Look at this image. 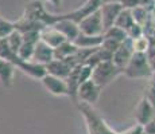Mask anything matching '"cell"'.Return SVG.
Masks as SVG:
<instances>
[{
	"label": "cell",
	"instance_id": "6da1fadb",
	"mask_svg": "<svg viewBox=\"0 0 155 134\" xmlns=\"http://www.w3.org/2000/svg\"><path fill=\"white\" fill-rule=\"evenodd\" d=\"M76 106L85 121V126H86V130H88V134H117L107 123L105 120L101 117L99 114V111L92 105H86V103L78 102V103H76Z\"/></svg>",
	"mask_w": 155,
	"mask_h": 134
},
{
	"label": "cell",
	"instance_id": "7a4b0ae2",
	"mask_svg": "<svg viewBox=\"0 0 155 134\" xmlns=\"http://www.w3.org/2000/svg\"><path fill=\"white\" fill-rule=\"evenodd\" d=\"M123 74L131 79H143L151 76L153 71L148 64L147 55L140 52H134L128 64L124 67Z\"/></svg>",
	"mask_w": 155,
	"mask_h": 134
},
{
	"label": "cell",
	"instance_id": "3957f363",
	"mask_svg": "<svg viewBox=\"0 0 155 134\" xmlns=\"http://www.w3.org/2000/svg\"><path fill=\"white\" fill-rule=\"evenodd\" d=\"M22 17L30 19L38 22L41 24L46 26H53L57 22V15L50 14L45 7V3L41 0H31L30 3L25 5V11H23Z\"/></svg>",
	"mask_w": 155,
	"mask_h": 134
},
{
	"label": "cell",
	"instance_id": "277c9868",
	"mask_svg": "<svg viewBox=\"0 0 155 134\" xmlns=\"http://www.w3.org/2000/svg\"><path fill=\"white\" fill-rule=\"evenodd\" d=\"M121 74H123V71L116 67L112 63V61H107V62H101V63L93 67L91 79L103 90L105 86H108L117 76H120Z\"/></svg>",
	"mask_w": 155,
	"mask_h": 134
},
{
	"label": "cell",
	"instance_id": "5b68a950",
	"mask_svg": "<svg viewBox=\"0 0 155 134\" xmlns=\"http://www.w3.org/2000/svg\"><path fill=\"white\" fill-rule=\"evenodd\" d=\"M101 94V89L92 79H88L85 82H82L78 86V90H77V102L76 103H86V105H92L99 101Z\"/></svg>",
	"mask_w": 155,
	"mask_h": 134
},
{
	"label": "cell",
	"instance_id": "8992f818",
	"mask_svg": "<svg viewBox=\"0 0 155 134\" xmlns=\"http://www.w3.org/2000/svg\"><path fill=\"white\" fill-rule=\"evenodd\" d=\"M80 30V34H85V35H103L104 32V26H103V20H101L99 10L94 11L93 14L88 15L86 17L77 23Z\"/></svg>",
	"mask_w": 155,
	"mask_h": 134
},
{
	"label": "cell",
	"instance_id": "52a82bcc",
	"mask_svg": "<svg viewBox=\"0 0 155 134\" xmlns=\"http://www.w3.org/2000/svg\"><path fill=\"white\" fill-rule=\"evenodd\" d=\"M103 4L101 0H85V3L82 5H80L78 8H76L71 12H66V14H61L59 17L61 19H69L73 20L74 23L81 22L84 17H86L88 15L93 14L94 11H97L100 8V5Z\"/></svg>",
	"mask_w": 155,
	"mask_h": 134
},
{
	"label": "cell",
	"instance_id": "ba28073f",
	"mask_svg": "<svg viewBox=\"0 0 155 134\" xmlns=\"http://www.w3.org/2000/svg\"><path fill=\"white\" fill-rule=\"evenodd\" d=\"M39 80L42 82L43 87L50 94L55 95V97H68L69 95V93H68V85L65 79L50 75V74H45Z\"/></svg>",
	"mask_w": 155,
	"mask_h": 134
},
{
	"label": "cell",
	"instance_id": "9c48e42d",
	"mask_svg": "<svg viewBox=\"0 0 155 134\" xmlns=\"http://www.w3.org/2000/svg\"><path fill=\"white\" fill-rule=\"evenodd\" d=\"M134 120L136 121V125L139 126H144L146 123H148L153 118L155 117V110L153 105L148 102V99L146 97H142L140 101L138 102V105L135 106L134 110Z\"/></svg>",
	"mask_w": 155,
	"mask_h": 134
},
{
	"label": "cell",
	"instance_id": "30bf717a",
	"mask_svg": "<svg viewBox=\"0 0 155 134\" xmlns=\"http://www.w3.org/2000/svg\"><path fill=\"white\" fill-rule=\"evenodd\" d=\"M123 10L120 5V3H103L99 8V12L103 20L104 30L109 28L115 24V20L117 17V15L120 14V11Z\"/></svg>",
	"mask_w": 155,
	"mask_h": 134
},
{
	"label": "cell",
	"instance_id": "8fae6325",
	"mask_svg": "<svg viewBox=\"0 0 155 134\" xmlns=\"http://www.w3.org/2000/svg\"><path fill=\"white\" fill-rule=\"evenodd\" d=\"M132 54H134V51H132V46H131V39L124 40L123 43L117 47V50L112 54V63L123 71L124 67H126L128 64V62H130Z\"/></svg>",
	"mask_w": 155,
	"mask_h": 134
},
{
	"label": "cell",
	"instance_id": "7c38bea8",
	"mask_svg": "<svg viewBox=\"0 0 155 134\" xmlns=\"http://www.w3.org/2000/svg\"><path fill=\"white\" fill-rule=\"evenodd\" d=\"M39 40H42L43 43H46L47 46L54 50L59 44L66 42V38H65L54 26H46L39 31Z\"/></svg>",
	"mask_w": 155,
	"mask_h": 134
},
{
	"label": "cell",
	"instance_id": "4fadbf2b",
	"mask_svg": "<svg viewBox=\"0 0 155 134\" xmlns=\"http://www.w3.org/2000/svg\"><path fill=\"white\" fill-rule=\"evenodd\" d=\"M53 26L69 42H73L80 35V30L77 23H74L73 20H69V19H61L59 15H57V22Z\"/></svg>",
	"mask_w": 155,
	"mask_h": 134
},
{
	"label": "cell",
	"instance_id": "5bb4252c",
	"mask_svg": "<svg viewBox=\"0 0 155 134\" xmlns=\"http://www.w3.org/2000/svg\"><path fill=\"white\" fill-rule=\"evenodd\" d=\"M54 59V52H53V48L49 47L46 43H43L42 40H39L37 44H35L34 48V54H32L31 62L38 64H42V66H46L49 62H51Z\"/></svg>",
	"mask_w": 155,
	"mask_h": 134
},
{
	"label": "cell",
	"instance_id": "9a60e30c",
	"mask_svg": "<svg viewBox=\"0 0 155 134\" xmlns=\"http://www.w3.org/2000/svg\"><path fill=\"white\" fill-rule=\"evenodd\" d=\"M45 68H46V74L58 76L61 79H66L71 71L70 64L66 61H61V59H53L45 66Z\"/></svg>",
	"mask_w": 155,
	"mask_h": 134
},
{
	"label": "cell",
	"instance_id": "2e32d148",
	"mask_svg": "<svg viewBox=\"0 0 155 134\" xmlns=\"http://www.w3.org/2000/svg\"><path fill=\"white\" fill-rule=\"evenodd\" d=\"M16 67L11 62L0 58V83L4 87H12Z\"/></svg>",
	"mask_w": 155,
	"mask_h": 134
},
{
	"label": "cell",
	"instance_id": "e0dca14e",
	"mask_svg": "<svg viewBox=\"0 0 155 134\" xmlns=\"http://www.w3.org/2000/svg\"><path fill=\"white\" fill-rule=\"evenodd\" d=\"M16 68L18 70H22L25 74H27L28 76H31V78H34V79H41L45 74H46L45 66L34 63V62H31V61H27V62L22 61Z\"/></svg>",
	"mask_w": 155,
	"mask_h": 134
},
{
	"label": "cell",
	"instance_id": "ac0fdd59",
	"mask_svg": "<svg viewBox=\"0 0 155 134\" xmlns=\"http://www.w3.org/2000/svg\"><path fill=\"white\" fill-rule=\"evenodd\" d=\"M103 42V35H85L80 34L73 43L76 44L78 48H97L101 46Z\"/></svg>",
	"mask_w": 155,
	"mask_h": 134
},
{
	"label": "cell",
	"instance_id": "d6986e66",
	"mask_svg": "<svg viewBox=\"0 0 155 134\" xmlns=\"http://www.w3.org/2000/svg\"><path fill=\"white\" fill-rule=\"evenodd\" d=\"M77 48H78V47H77L73 42H69V40L64 42L62 44H59L58 47H55V48L53 50V52H54V59H61V61H64V59L69 58L70 55H73Z\"/></svg>",
	"mask_w": 155,
	"mask_h": 134
},
{
	"label": "cell",
	"instance_id": "ffe728a7",
	"mask_svg": "<svg viewBox=\"0 0 155 134\" xmlns=\"http://www.w3.org/2000/svg\"><path fill=\"white\" fill-rule=\"evenodd\" d=\"M131 46H132L134 52L146 54L150 50V47L153 46V42H151V38H148L147 35H142V36L131 40Z\"/></svg>",
	"mask_w": 155,
	"mask_h": 134
},
{
	"label": "cell",
	"instance_id": "44dd1931",
	"mask_svg": "<svg viewBox=\"0 0 155 134\" xmlns=\"http://www.w3.org/2000/svg\"><path fill=\"white\" fill-rule=\"evenodd\" d=\"M134 19H132V14H131V10H121L120 14L117 15V17H116L115 20V24L116 27H119V28L124 30V31H127L128 28H130L131 26L134 24Z\"/></svg>",
	"mask_w": 155,
	"mask_h": 134
},
{
	"label": "cell",
	"instance_id": "7402d4cb",
	"mask_svg": "<svg viewBox=\"0 0 155 134\" xmlns=\"http://www.w3.org/2000/svg\"><path fill=\"white\" fill-rule=\"evenodd\" d=\"M103 38H108V39H113L116 42H119V43H123L124 40H127V34L124 30L119 28V27L116 26H112L109 27V28L104 30L103 32Z\"/></svg>",
	"mask_w": 155,
	"mask_h": 134
},
{
	"label": "cell",
	"instance_id": "603a6c76",
	"mask_svg": "<svg viewBox=\"0 0 155 134\" xmlns=\"http://www.w3.org/2000/svg\"><path fill=\"white\" fill-rule=\"evenodd\" d=\"M131 14H132L134 22L140 26H144L146 23H147L148 17H150V11H148V8L144 7V5H139V7L132 8Z\"/></svg>",
	"mask_w": 155,
	"mask_h": 134
},
{
	"label": "cell",
	"instance_id": "cb8c5ba5",
	"mask_svg": "<svg viewBox=\"0 0 155 134\" xmlns=\"http://www.w3.org/2000/svg\"><path fill=\"white\" fill-rule=\"evenodd\" d=\"M34 48H35V44L32 43H27V42H22L20 44L19 50H18L16 55L20 61H31L32 58V54H34Z\"/></svg>",
	"mask_w": 155,
	"mask_h": 134
},
{
	"label": "cell",
	"instance_id": "d4e9b609",
	"mask_svg": "<svg viewBox=\"0 0 155 134\" xmlns=\"http://www.w3.org/2000/svg\"><path fill=\"white\" fill-rule=\"evenodd\" d=\"M5 40H7V44L11 48V51L16 54L18 50H19V47H20V44H22V42H23L22 34H20L19 31H16V30H14V31L5 38Z\"/></svg>",
	"mask_w": 155,
	"mask_h": 134
},
{
	"label": "cell",
	"instance_id": "484cf974",
	"mask_svg": "<svg viewBox=\"0 0 155 134\" xmlns=\"http://www.w3.org/2000/svg\"><path fill=\"white\" fill-rule=\"evenodd\" d=\"M147 85H146L144 87V95L143 97H146L148 99V102L153 105L154 110H155V74H153L151 76H148L147 78Z\"/></svg>",
	"mask_w": 155,
	"mask_h": 134
},
{
	"label": "cell",
	"instance_id": "4316f807",
	"mask_svg": "<svg viewBox=\"0 0 155 134\" xmlns=\"http://www.w3.org/2000/svg\"><path fill=\"white\" fill-rule=\"evenodd\" d=\"M14 30H15L14 22H10V20L4 19V17H0V39L7 38Z\"/></svg>",
	"mask_w": 155,
	"mask_h": 134
},
{
	"label": "cell",
	"instance_id": "83f0119b",
	"mask_svg": "<svg viewBox=\"0 0 155 134\" xmlns=\"http://www.w3.org/2000/svg\"><path fill=\"white\" fill-rule=\"evenodd\" d=\"M120 5L124 10H132L135 7H139V5H144V7L148 8L151 0H120Z\"/></svg>",
	"mask_w": 155,
	"mask_h": 134
},
{
	"label": "cell",
	"instance_id": "f1b7e54d",
	"mask_svg": "<svg viewBox=\"0 0 155 134\" xmlns=\"http://www.w3.org/2000/svg\"><path fill=\"white\" fill-rule=\"evenodd\" d=\"M126 34H127V38H128V39L134 40V39H136V38H139V36H142V35H144V30H143V26L138 24V23H134V24L131 26L130 28H128L127 31H126Z\"/></svg>",
	"mask_w": 155,
	"mask_h": 134
},
{
	"label": "cell",
	"instance_id": "f546056e",
	"mask_svg": "<svg viewBox=\"0 0 155 134\" xmlns=\"http://www.w3.org/2000/svg\"><path fill=\"white\" fill-rule=\"evenodd\" d=\"M146 55H147V61L151 67V71H153V74H155V44L154 43L150 47V50L146 52Z\"/></svg>",
	"mask_w": 155,
	"mask_h": 134
},
{
	"label": "cell",
	"instance_id": "4dcf8cb0",
	"mask_svg": "<svg viewBox=\"0 0 155 134\" xmlns=\"http://www.w3.org/2000/svg\"><path fill=\"white\" fill-rule=\"evenodd\" d=\"M143 134H155V117L143 126Z\"/></svg>",
	"mask_w": 155,
	"mask_h": 134
},
{
	"label": "cell",
	"instance_id": "1f68e13d",
	"mask_svg": "<svg viewBox=\"0 0 155 134\" xmlns=\"http://www.w3.org/2000/svg\"><path fill=\"white\" fill-rule=\"evenodd\" d=\"M42 3H50L51 5H54L55 8H58V7H61V4H62V0H41Z\"/></svg>",
	"mask_w": 155,
	"mask_h": 134
},
{
	"label": "cell",
	"instance_id": "d6a6232c",
	"mask_svg": "<svg viewBox=\"0 0 155 134\" xmlns=\"http://www.w3.org/2000/svg\"><path fill=\"white\" fill-rule=\"evenodd\" d=\"M103 3H119L120 0H101Z\"/></svg>",
	"mask_w": 155,
	"mask_h": 134
},
{
	"label": "cell",
	"instance_id": "836d02e7",
	"mask_svg": "<svg viewBox=\"0 0 155 134\" xmlns=\"http://www.w3.org/2000/svg\"><path fill=\"white\" fill-rule=\"evenodd\" d=\"M154 8H155V2H154Z\"/></svg>",
	"mask_w": 155,
	"mask_h": 134
}]
</instances>
